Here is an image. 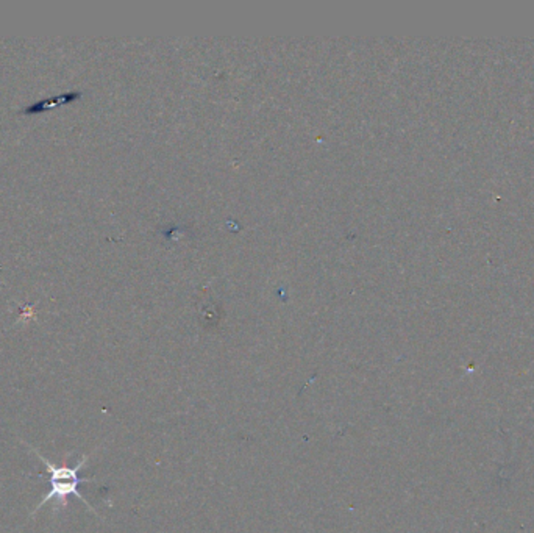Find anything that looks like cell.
Returning a JSON list of instances; mask_svg holds the SVG:
<instances>
[{
	"label": "cell",
	"mask_w": 534,
	"mask_h": 533,
	"mask_svg": "<svg viewBox=\"0 0 534 533\" xmlns=\"http://www.w3.org/2000/svg\"><path fill=\"white\" fill-rule=\"evenodd\" d=\"M31 451H33L39 460L43 461V463L45 465V467H47V472L50 474V491L45 494L44 499L39 502V505L35 509L33 513H36L39 509H43V506L49 502V500H56V505H61V506H66L68 505V497L69 496H77L78 499H82L84 504H86L89 509H93L88 504V500L84 499L80 493H78V485H80L83 480L78 477V472H80V470L83 467V465L86 463L88 457H83L80 461H78V465L75 467H69L68 465H61V466H55L54 463H50V461L43 457L41 453H39L36 449H33L31 447Z\"/></svg>",
	"instance_id": "cell-1"
}]
</instances>
